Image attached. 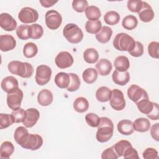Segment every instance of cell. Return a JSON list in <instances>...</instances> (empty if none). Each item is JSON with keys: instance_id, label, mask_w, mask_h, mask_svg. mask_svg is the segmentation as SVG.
Segmentation results:
<instances>
[{"instance_id": "1", "label": "cell", "mask_w": 159, "mask_h": 159, "mask_svg": "<svg viewBox=\"0 0 159 159\" xmlns=\"http://www.w3.org/2000/svg\"><path fill=\"white\" fill-rule=\"evenodd\" d=\"M97 127L96 139L99 142L104 143L111 139L114 133V124L109 118L100 117V122Z\"/></svg>"}, {"instance_id": "2", "label": "cell", "mask_w": 159, "mask_h": 159, "mask_svg": "<svg viewBox=\"0 0 159 159\" xmlns=\"http://www.w3.org/2000/svg\"><path fill=\"white\" fill-rule=\"evenodd\" d=\"M7 68L12 74L19 76L23 78H30L34 73V68L28 62L13 60L8 63Z\"/></svg>"}, {"instance_id": "3", "label": "cell", "mask_w": 159, "mask_h": 159, "mask_svg": "<svg viewBox=\"0 0 159 159\" xmlns=\"http://www.w3.org/2000/svg\"><path fill=\"white\" fill-rule=\"evenodd\" d=\"M113 46L119 51H132L135 47V41L126 33L117 34L114 39Z\"/></svg>"}, {"instance_id": "4", "label": "cell", "mask_w": 159, "mask_h": 159, "mask_svg": "<svg viewBox=\"0 0 159 159\" xmlns=\"http://www.w3.org/2000/svg\"><path fill=\"white\" fill-rule=\"evenodd\" d=\"M63 35L71 43L76 44L81 42L84 34L82 30L75 24H67L63 28Z\"/></svg>"}, {"instance_id": "5", "label": "cell", "mask_w": 159, "mask_h": 159, "mask_svg": "<svg viewBox=\"0 0 159 159\" xmlns=\"http://www.w3.org/2000/svg\"><path fill=\"white\" fill-rule=\"evenodd\" d=\"M52 69L45 65H40L36 68L35 76V81L39 86L47 84L50 80L52 76Z\"/></svg>"}, {"instance_id": "6", "label": "cell", "mask_w": 159, "mask_h": 159, "mask_svg": "<svg viewBox=\"0 0 159 159\" xmlns=\"http://www.w3.org/2000/svg\"><path fill=\"white\" fill-rule=\"evenodd\" d=\"M23 92L19 88L7 93L6 99L7 106L12 111L19 109L23 99Z\"/></svg>"}, {"instance_id": "7", "label": "cell", "mask_w": 159, "mask_h": 159, "mask_svg": "<svg viewBox=\"0 0 159 159\" xmlns=\"http://www.w3.org/2000/svg\"><path fill=\"white\" fill-rule=\"evenodd\" d=\"M45 24L50 30H56L60 27L62 22L61 14L54 9L48 11L45 16Z\"/></svg>"}, {"instance_id": "8", "label": "cell", "mask_w": 159, "mask_h": 159, "mask_svg": "<svg viewBox=\"0 0 159 159\" xmlns=\"http://www.w3.org/2000/svg\"><path fill=\"white\" fill-rule=\"evenodd\" d=\"M109 102L113 109L116 111L123 110L125 107V100L123 93L119 89H112Z\"/></svg>"}, {"instance_id": "9", "label": "cell", "mask_w": 159, "mask_h": 159, "mask_svg": "<svg viewBox=\"0 0 159 159\" xmlns=\"http://www.w3.org/2000/svg\"><path fill=\"white\" fill-rule=\"evenodd\" d=\"M19 20L24 24L35 22L39 19L38 12L30 7H25L21 9L18 14Z\"/></svg>"}, {"instance_id": "10", "label": "cell", "mask_w": 159, "mask_h": 159, "mask_svg": "<svg viewBox=\"0 0 159 159\" xmlns=\"http://www.w3.org/2000/svg\"><path fill=\"white\" fill-rule=\"evenodd\" d=\"M43 142V138L40 135L29 134L21 147L23 148L34 151L39 149L42 146Z\"/></svg>"}, {"instance_id": "11", "label": "cell", "mask_w": 159, "mask_h": 159, "mask_svg": "<svg viewBox=\"0 0 159 159\" xmlns=\"http://www.w3.org/2000/svg\"><path fill=\"white\" fill-rule=\"evenodd\" d=\"M57 66L60 69H65L72 66L74 62L71 54L66 51H62L58 53L55 58Z\"/></svg>"}, {"instance_id": "12", "label": "cell", "mask_w": 159, "mask_h": 159, "mask_svg": "<svg viewBox=\"0 0 159 159\" xmlns=\"http://www.w3.org/2000/svg\"><path fill=\"white\" fill-rule=\"evenodd\" d=\"M127 96L134 102H137L144 98H148L147 91L137 84H132L128 88Z\"/></svg>"}, {"instance_id": "13", "label": "cell", "mask_w": 159, "mask_h": 159, "mask_svg": "<svg viewBox=\"0 0 159 159\" xmlns=\"http://www.w3.org/2000/svg\"><path fill=\"white\" fill-rule=\"evenodd\" d=\"M17 22L13 17L8 13L0 14V26L6 31L11 32L17 28Z\"/></svg>"}, {"instance_id": "14", "label": "cell", "mask_w": 159, "mask_h": 159, "mask_svg": "<svg viewBox=\"0 0 159 159\" xmlns=\"http://www.w3.org/2000/svg\"><path fill=\"white\" fill-rule=\"evenodd\" d=\"M26 116L23 121V125L27 128L34 126L40 117V112L35 108H29L25 111Z\"/></svg>"}, {"instance_id": "15", "label": "cell", "mask_w": 159, "mask_h": 159, "mask_svg": "<svg viewBox=\"0 0 159 159\" xmlns=\"http://www.w3.org/2000/svg\"><path fill=\"white\" fill-rule=\"evenodd\" d=\"M139 19L143 22H149L152 21L154 17L155 13L152 7L145 1H142V6L138 12Z\"/></svg>"}, {"instance_id": "16", "label": "cell", "mask_w": 159, "mask_h": 159, "mask_svg": "<svg viewBox=\"0 0 159 159\" xmlns=\"http://www.w3.org/2000/svg\"><path fill=\"white\" fill-rule=\"evenodd\" d=\"M16 46V40L13 36L9 34L1 35L0 36V50L6 52L12 50Z\"/></svg>"}, {"instance_id": "17", "label": "cell", "mask_w": 159, "mask_h": 159, "mask_svg": "<svg viewBox=\"0 0 159 159\" xmlns=\"http://www.w3.org/2000/svg\"><path fill=\"white\" fill-rule=\"evenodd\" d=\"M1 87L4 92L9 93L19 88V83L14 76H9L2 79L1 83Z\"/></svg>"}, {"instance_id": "18", "label": "cell", "mask_w": 159, "mask_h": 159, "mask_svg": "<svg viewBox=\"0 0 159 159\" xmlns=\"http://www.w3.org/2000/svg\"><path fill=\"white\" fill-rule=\"evenodd\" d=\"M96 68L99 75L107 76L112 70V65L109 60L106 58H101L96 63Z\"/></svg>"}, {"instance_id": "19", "label": "cell", "mask_w": 159, "mask_h": 159, "mask_svg": "<svg viewBox=\"0 0 159 159\" xmlns=\"http://www.w3.org/2000/svg\"><path fill=\"white\" fill-rule=\"evenodd\" d=\"M113 82L119 86H124L130 81V74L126 71H119L115 70L112 75Z\"/></svg>"}, {"instance_id": "20", "label": "cell", "mask_w": 159, "mask_h": 159, "mask_svg": "<svg viewBox=\"0 0 159 159\" xmlns=\"http://www.w3.org/2000/svg\"><path fill=\"white\" fill-rule=\"evenodd\" d=\"M139 111L145 115H148L152 111L155 102H152L148 98H144L135 102Z\"/></svg>"}, {"instance_id": "21", "label": "cell", "mask_w": 159, "mask_h": 159, "mask_svg": "<svg viewBox=\"0 0 159 159\" xmlns=\"http://www.w3.org/2000/svg\"><path fill=\"white\" fill-rule=\"evenodd\" d=\"M53 99L52 93L47 89L41 90L37 95L38 103L42 106H49L53 102Z\"/></svg>"}, {"instance_id": "22", "label": "cell", "mask_w": 159, "mask_h": 159, "mask_svg": "<svg viewBox=\"0 0 159 159\" xmlns=\"http://www.w3.org/2000/svg\"><path fill=\"white\" fill-rule=\"evenodd\" d=\"M118 132L124 135H130L133 134V122L130 120L124 119L120 120L117 125Z\"/></svg>"}, {"instance_id": "23", "label": "cell", "mask_w": 159, "mask_h": 159, "mask_svg": "<svg viewBox=\"0 0 159 159\" xmlns=\"http://www.w3.org/2000/svg\"><path fill=\"white\" fill-rule=\"evenodd\" d=\"M112 35V30L111 27L104 25L101 27L99 31L96 34V40L101 43H106L108 42Z\"/></svg>"}, {"instance_id": "24", "label": "cell", "mask_w": 159, "mask_h": 159, "mask_svg": "<svg viewBox=\"0 0 159 159\" xmlns=\"http://www.w3.org/2000/svg\"><path fill=\"white\" fill-rule=\"evenodd\" d=\"M54 82L59 88L67 89L70 82V75L65 72H59L55 76Z\"/></svg>"}, {"instance_id": "25", "label": "cell", "mask_w": 159, "mask_h": 159, "mask_svg": "<svg viewBox=\"0 0 159 159\" xmlns=\"http://www.w3.org/2000/svg\"><path fill=\"white\" fill-rule=\"evenodd\" d=\"M134 130L139 132H146L150 129V122L145 117H140L133 122Z\"/></svg>"}, {"instance_id": "26", "label": "cell", "mask_w": 159, "mask_h": 159, "mask_svg": "<svg viewBox=\"0 0 159 159\" xmlns=\"http://www.w3.org/2000/svg\"><path fill=\"white\" fill-rule=\"evenodd\" d=\"M114 65L116 70L119 71H126L130 67V61L127 57L120 55L116 58Z\"/></svg>"}, {"instance_id": "27", "label": "cell", "mask_w": 159, "mask_h": 159, "mask_svg": "<svg viewBox=\"0 0 159 159\" xmlns=\"http://www.w3.org/2000/svg\"><path fill=\"white\" fill-rule=\"evenodd\" d=\"M29 133L25 127L19 126L16 128L14 134V138L16 142L21 146L26 140Z\"/></svg>"}, {"instance_id": "28", "label": "cell", "mask_w": 159, "mask_h": 159, "mask_svg": "<svg viewBox=\"0 0 159 159\" xmlns=\"http://www.w3.org/2000/svg\"><path fill=\"white\" fill-rule=\"evenodd\" d=\"M112 91L106 86L99 88L96 92V99L101 102H106L109 101L111 96Z\"/></svg>"}, {"instance_id": "29", "label": "cell", "mask_w": 159, "mask_h": 159, "mask_svg": "<svg viewBox=\"0 0 159 159\" xmlns=\"http://www.w3.org/2000/svg\"><path fill=\"white\" fill-rule=\"evenodd\" d=\"M14 152V147L10 141L2 143L0 147V155L1 158H9Z\"/></svg>"}, {"instance_id": "30", "label": "cell", "mask_w": 159, "mask_h": 159, "mask_svg": "<svg viewBox=\"0 0 159 159\" xmlns=\"http://www.w3.org/2000/svg\"><path fill=\"white\" fill-rule=\"evenodd\" d=\"M74 109L79 113H83L89 108L88 101L84 97H78L73 102Z\"/></svg>"}, {"instance_id": "31", "label": "cell", "mask_w": 159, "mask_h": 159, "mask_svg": "<svg viewBox=\"0 0 159 159\" xmlns=\"http://www.w3.org/2000/svg\"><path fill=\"white\" fill-rule=\"evenodd\" d=\"M83 59L86 63L93 64L99 59L98 52L94 48H87L83 53Z\"/></svg>"}, {"instance_id": "32", "label": "cell", "mask_w": 159, "mask_h": 159, "mask_svg": "<svg viewBox=\"0 0 159 159\" xmlns=\"http://www.w3.org/2000/svg\"><path fill=\"white\" fill-rule=\"evenodd\" d=\"M98 76V73L96 70L93 68H88L84 70L82 74V78L84 82L88 84L94 83Z\"/></svg>"}, {"instance_id": "33", "label": "cell", "mask_w": 159, "mask_h": 159, "mask_svg": "<svg viewBox=\"0 0 159 159\" xmlns=\"http://www.w3.org/2000/svg\"><path fill=\"white\" fill-rule=\"evenodd\" d=\"M43 34V27L38 24H33L29 25V35L30 39L37 40L40 39Z\"/></svg>"}, {"instance_id": "34", "label": "cell", "mask_w": 159, "mask_h": 159, "mask_svg": "<svg viewBox=\"0 0 159 159\" xmlns=\"http://www.w3.org/2000/svg\"><path fill=\"white\" fill-rule=\"evenodd\" d=\"M84 12L86 17L89 20H98L101 16L100 9L95 6H88Z\"/></svg>"}, {"instance_id": "35", "label": "cell", "mask_w": 159, "mask_h": 159, "mask_svg": "<svg viewBox=\"0 0 159 159\" xmlns=\"http://www.w3.org/2000/svg\"><path fill=\"white\" fill-rule=\"evenodd\" d=\"M138 24V20L137 17L133 15H128L125 16L122 22V27L129 30H132L136 28Z\"/></svg>"}, {"instance_id": "36", "label": "cell", "mask_w": 159, "mask_h": 159, "mask_svg": "<svg viewBox=\"0 0 159 159\" xmlns=\"http://www.w3.org/2000/svg\"><path fill=\"white\" fill-rule=\"evenodd\" d=\"M38 53V47L33 42H28L23 47V54L28 58L34 57Z\"/></svg>"}, {"instance_id": "37", "label": "cell", "mask_w": 159, "mask_h": 159, "mask_svg": "<svg viewBox=\"0 0 159 159\" xmlns=\"http://www.w3.org/2000/svg\"><path fill=\"white\" fill-rule=\"evenodd\" d=\"M112 146L119 157L123 156L124 153L127 148H128L129 147H132L131 143L129 141L126 140H121L117 142L116 143H115Z\"/></svg>"}, {"instance_id": "38", "label": "cell", "mask_w": 159, "mask_h": 159, "mask_svg": "<svg viewBox=\"0 0 159 159\" xmlns=\"http://www.w3.org/2000/svg\"><path fill=\"white\" fill-rule=\"evenodd\" d=\"M102 27L101 20H88L85 24L86 32L91 34H96Z\"/></svg>"}, {"instance_id": "39", "label": "cell", "mask_w": 159, "mask_h": 159, "mask_svg": "<svg viewBox=\"0 0 159 159\" xmlns=\"http://www.w3.org/2000/svg\"><path fill=\"white\" fill-rule=\"evenodd\" d=\"M104 20L106 24L114 25L119 23L120 20V16L118 12L111 11L107 12L104 16Z\"/></svg>"}, {"instance_id": "40", "label": "cell", "mask_w": 159, "mask_h": 159, "mask_svg": "<svg viewBox=\"0 0 159 159\" xmlns=\"http://www.w3.org/2000/svg\"><path fill=\"white\" fill-rule=\"evenodd\" d=\"M70 77V82L68 87L67 88V91L70 92H74L77 91L80 87V79L78 75L73 73H68Z\"/></svg>"}, {"instance_id": "41", "label": "cell", "mask_w": 159, "mask_h": 159, "mask_svg": "<svg viewBox=\"0 0 159 159\" xmlns=\"http://www.w3.org/2000/svg\"><path fill=\"white\" fill-rule=\"evenodd\" d=\"M15 122L12 114H0V129H4L11 126Z\"/></svg>"}, {"instance_id": "42", "label": "cell", "mask_w": 159, "mask_h": 159, "mask_svg": "<svg viewBox=\"0 0 159 159\" xmlns=\"http://www.w3.org/2000/svg\"><path fill=\"white\" fill-rule=\"evenodd\" d=\"M29 25L26 24H21L16 29V35L19 39L22 40H27L29 39Z\"/></svg>"}, {"instance_id": "43", "label": "cell", "mask_w": 159, "mask_h": 159, "mask_svg": "<svg viewBox=\"0 0 159 159\" xmlns=\"http://www.w3.org/2000/svg\"><path fill=\"white\" fill-rule=\"evenodd\" d=\"M85 120L90 127H97L100 122V117L95 113L89 112L86 115Z\"/></svg>"}, {"instance_id": "44", "label": "cell", "mask_w": 159, "mask_h": 159, "mask_svg": "<svg viewBox=\"0 0 159 159\" xmlns=\"http://www.w3.org/2000/svg\"><path fill=\"white\" fill-rule=\"evenodd\" d=\"M148 53L151 57L158 59L159 58V43L156 41L151 42L148 45Z\"/></svg>"}, {"instance_id": "45", "label": "cell", "mask_w": 159, "mask_h": 159, "mask_svg": "<svg viewBox=\"0 0 159 159\" xmlns=\"http://www.w3.org/2000/svg\"><path fill=\"white\" fill-rule=\"evenodd\" d=\"M88 6L86 0H74L72 2V7L77 12H83Z\"/></svg>"}, {"instance_id": "46", "label": "cell", "mask_w": 159, "mask_h": 159, "mask_svg": "<svg viewBox=\"0 0 159 159\" xmlns=\"http://www.w3.org/2000/svg\"><path fill=\"white\" fill-rule=\"evenodd\" d=\"M127 6L128 9L132 12L138 13L142 8V1L141 0H129L127 1Z\"/></svg>"}, {"instance_id": "47", "label": "cell", "mask_w": 159, "mask_h": 159, "mask_svg": "<svg viewBox=\"0 0 159 159\" xmlns=\"http://www.w3.org/2000/svg\"><path fill=\"white\" fill-rule=\"evenodd\" d=\"M11 114L14 116L15 123L23 122L26 116L25 111L20 107L17 110L13 111Z\"/></svg>"}, {"instance_id": "48", "label": "cell", "mask_w": 159, "mask_h": 159, "mask_svg": "<svg viewBox=\"0 0 159 159\" xmlns=\"http://www.w3.org/2000/svg\"><path fill=\"white\" fill-rule=\"evenodd\" d=\"M118 158L113 146L105 149L101 154L102 159H117Z\"/></svg>"}, {"instance_id": "49", "label": "cell", "mask_w": 159, "mask_h": 159, "mask_svg": "<svg viewBox=\"0 0 159 159\" xmlns=\"http://www.w3.org/2000/svg\"><path fill=\"white\" fill-rule=\"evenodd\" d=\"M129 53L134 57H140L143 54V46L142 43L139 41H135V48Z\"/></svg>"}, {"instance_id": "50", "label": "cell", "mask_w": 159, "mask_h": 159, "mask_svg": "<svg viewBox=\"0 0 159 159\" xmlns=\"http://www.w3.org/2000/svg\"><path fill=\"white\" fill-rule=\"evenodd\" d=\"M143 158L145 159H151V158H158V153L156 149L153 148H146L143 153Z\"/></svg>"}, {"instance_id": "51", "label": "cell", "mask_w": 159, "mask_h": 159, "mask_svg": "<svg viewBox=\"0 0 159 159\" xmlns=\"http://www.w3.org/2000/svg\"><path fill=\"white\" fill-rule=\"evenodd\" d=\"M123 157L125 159H139L140 157L138 155L137 151L133 148L132 147H129L125 150V151L124 153Z\"/></svg>"}, {"instance_id": "52", "label": "cell", "mask_w": 159, "mask_h": 159, "mask_svg": "<svg viewBox=\"0 0 159 159\" xmlns=\"http://www.w3.org/2000/svg\"><path fill=\"white\" fill-rule=\"evenodd\" d=\"M150 134L152 137L156 140L157 142H158L159 140V124L156 123L153 124L151 129H150Z\"/></svg>"}, {"instance_id": "53", "label": "cell", "mask_w": 159, "mask_h": 159, "mask_svg": "<svg viewBox=\"0 0 159 159\" xmlns=\"http://www.w3.org/2000/svg\"><path fill=\"white\" fill-rule=\"evenodd\" d=\"M147 116L148 118L153 120H157L159 119V107L158 104L157 102H155V106L151 113L148 115H147Z\"/></svg>"}, {"instance_id": "54", "label": "cell", "mask_w": 159, "mask_h": 159, "mask_svg": "<svg viewBox=\"0 0 159 159\" xmlns=\"http://www.w3.org/2000/svg\"><path fill=\"white\" fill-rule=\"evenodd\" d=\"M58 1H49V0H43V1H39V2L41 5L44 7H50L55 5Z\"/></svg>"}]
</instances>
